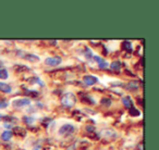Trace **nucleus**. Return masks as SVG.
<instances>
[{
	"mask_svg": "<svg viewBox=\"0 0 159 150\" xmlns=\"http://www.w3.org/2000/svg\"><path fill=\"white\" fill-rule=\"evenodd\" d=\"M61 104H63L64 107H68V108H70V107H73L75 104H76V97H75L74 94L66 93V94H64V95L62 96Z\"/></svg>",
	"mask_w": 159,
	"mask_h": 150,
	"instance_id": "nucleus-1",
	"label": "nucleus"
},
{
	"mask_svg": "<svg viewBox=\"0 0 159 150\" xmlns=\"http://www.w3.org/2000/svg\"><path fill=\"white\" fill-rule=\"evenodd\" d=\"M73 133H74V127H73L71 124H66V125L61 126L59 130V134L64 137L70 136V135H72Z\"/></svg>",
	"mask_w": 159,
	"mask_h": 150,
	"instance_id": "nucleus-2",
	"label": "nucleus"
},
{
	"mask_svg": "<svg viewBox=\"0 0 159 150\" xmlns=\"http://www.w3.org/2000/svg\"><path fill=\"white\" fill-rule=\"evenodd\" d=\"M61 61L62 60L60 57H50V58H47V59L45 60V63H46L47 65H50V66H57L61 63Z\"/></svg>",
	"mask_w": 159,
	"mask_h": 150,
	"instance_id": "nucleus-3",
	"label": "nucleus"
},
{
	"mask_svg": "<svg viewBox=\"0 0 159 150\" xmlns=\"http://www.w3.org/2000/svg\"><path fill=\"white\" fill-rule=\"evenodd\" d=\"M83 82L86 85H89V86H92V85H95L98 82V80L93 75H85L83 77Z\"/></svg>",
	"mask_w": 159,
	"mask_h": 150,
	"instance_id": "nucleus-4",
	"label": "nucleus"
},
{
	"mask_svg": "<svg viewBox=\"0 0 159 150\" xmlns=\"http://www.w3.org/2000/svg\"><path fill=\"white\" fill-rule=\"evenodd\" d=\"M12 134H14L16 137H25L26 135V130L23 127H20V126H16V127L12 130Z\"/></svg>",
	"mask_w": 159,
	"mask_h": 150,
	"instance_id": "nucleus-5",
	"label": "nucleus"
},
{
	"mask_svg": "<svg viewBox=\"0 0 159 150\" xmlns=\"http://www.w3.org/2000/svg\"><path fill=\"white\" fill-rule=\"evenodd\" d=\"M30 104V100L29 99H18L13 101V106L16 108H21V107H25Z\"/></svg>",
	"mask_w": 159,
	"mask_h": 150,
	"instance_id": "nucleus-6",
	"label": "nucleus"
},
{
	"mask_svg": "<svg viewBox=\"0 0 159 150\" xmlns=\"http://www.w3.org/2000/svg\"><path fill=\"white\" fill-rule=\"evenodd\" d=\"M24 59L29 60L30 62H36V61H39V58L37 55H33V53H25L24 55H22Z\"/></svg>",
	"mask_w": 159,
	"mask_h": 150,
	"instance_id": "nucleus-7",
	"label": "nucleus"
},
{
	"mask_svg": "<svg viewBox=\"0 0 159 150\" xmlns=\"http://www.w3.org/2000/svg\"><path fill=\"white\" fill-rule=\"evenodd\" d=\"M12 88L10 85L6 84V83H0V91H2V93H6V94H9L11 93Z\"/></svg>",
	"mask_w": 159,
	"mask_h": 150,
	"instance_id": "nucleus-8",
	"label": "nucleus"
},
{
	"mask_svg": "<svg viewBox=\"0 0 159 150\" xmlns=\"http://www.w3.org/2000/svg\"><path fill=\"white\" fill-rule=\"evenodd\" d=\"M122 102H123V104H124V107H125L126 109H129L130 110L131 108H133V102H132V100H131V98L130 97H123V99H122Z\"/></svg>",
	"mask_w": 159,
	"mask_h": 150,
	"instance_id": "nucleus-9",
	"label": "nucleus"
},
{
	"mask_svg": "<svg viewBox=\"0 0 159 150\" xmlns=\"http://www.w3.org/2000/svg\"><path fill=\"white\" fill-rule=\"evenodd\" d=\"M110 68H111V70H112V71H116V72H119L120 68H121V63H120L119 61H113L112 63H111Z\"/></svg>",
	"mask_w": 159,
	"mask_h": 150,
	"instance_id": "nucleus-10",
	"label": "nucleus"
},
{
	"mask_svg": "<svg viewBox=\"0 0 159 150\" xmlns=\"http://www.w3.org/2000/svg\"><path fill=\"white\" fill-rule=\"evenodd\" d=\"M11 136H12L11 130H5V132L2 133V135H1V138H2V140L8 141L10 138H11Z\"/></svg>",
	"mask_w": 159,
	"mask_h": 150,
	"instance_id": "nucleus-11",
	"label": "nucleus"
},
{
	"mask_svg": "<svg viewBox=\"0 0 159 150\" xmlns=\"http://www.w3.org/2000/svg\"><path fill=\"white\" fill-rule=\"evenodd\" d=\"M14 70H16V72L20 73V72H26V71H30V68L25 65H16L14 66Z\"/></svg>",
	"mask_w": 159,
	"mask_h": 150,
	"instance_id": "nucleus-12",
	"label": "nucleus"
},
{
	"mask_svg": "<svg viewBox=\"0 0 159 150\" xmlns=\"http://www.w3.org/2000/svg\"><path fill=\"white\" fill-rule=\"evenodd\" d=\"M0 78L1 80H7L8 78V71L6 68H0Z\"/></svg>",
	"mask_w": 159,
	"mask_h": 150,
	"instance_id": "nucleus-13",
	"label": "nucleus"
},
{
	"mask_svg": "<svg viewBox=\"0 0 159 150\" xmlns=\"http://www.w3.org/2000/svg\"><path fill=\"white\" fill-rule=\"evenodd\" d=\"M87 137L91 138V139H93V140H97V139L99 138V135L96 134V133L93 130V132H89V134H87Z\"/></svg>",
	"mask_w": 159,
	"mask_h": 150,
	"instance_id": "nucleus-14",
	"label": "nucleus"
},
{
	"mask_svg": "<svg viewBox=\"0 0 159 150\" xmlns=\"http://www.w3.org/2000/svg\"><path fill=\"white\" fill-rule=\"evenodd\" d=\"M129 111H130V114H131V115H134V117H137V115H139V110H136V109H135V107L131 108Z\"/></svg>",
	"mask_w": 159,
	"mask_h": 150,
	"instance_id": "nucleus-15",
	"label": "nucleus"
},
{
	"mask_svg": "<svg viewBox=\"0 0 159 150\" xmlns=\"http://www.w3.org/2000/svg\"><path fill=\"white\" fill-rule=\"evenodd\" d=\"M122 45H123V48L125 49V50H128V51H131V50H132V47H131V44H130L129 42H124Z\"/></svg>",
	"mask_w": 159,
	"mask_h": 150,
	"instance_id": "nucleus-16",
	"label": "nucleus"
},
{
	"mask_svg": "<svg viewBox=\"0 0 159 150\" xmlns=\"http://www.w3.org/2000/svg\"><path fill=\"white\" fill-rule=\"evenodd\" d=\"M136 88H137L136 82H131L130 84H129V89H130V90H133V89H136Z\"/></svg>",
	"mask_w": 159,
	"mask_h": 150,
	"instance_id": "nucleus-17",
	"label": "nucleus"
},
{
	"mask_svg": "<svg viewBox=\"0 0 159 150\" xmlns=\"http://www.w3.org/2000/svg\"><path fill=\"white\" fill-rule=\"evenodd\" d=\"M110 104H111V101H110V99H108V98H102V104H105V106H110Z\"/></svg>",
	"mask_w": 159,
	"mask_h": 150,
	"instance_id": "nucleus-18",
	"label": "nucleus"
},
{
	"mask_svg": "<svg viewBox=\"0 0 159 150\" xmlns=\"http://www.w3.org/2000/svg\"><path fill=\"white\" fill-rule=\"evenodd\" d=\"M8 107V102L5 100H0V109H5Z\"/></svg>",
	"mask_w": 159,
	"mask_h": 150,
	"instance_id": "nucleus-19",
	"label": "nucleus"
},
{
	"mask_svg": "<svg viewBox=\"0 0 159 150\" xmlns=\"http://www.w3.org/2000/svg\"><path fill=\"white\" fill-rule=\"evenodd\" d=\"M98 64H99V66H100V68H106V66H107V63L104 61V60H102V61H100Z\"/></svg>",
	"mask_w": 159,
	"mask_h": 150,
	"instance_id": "nucleus-20",
	"label": "nucleus"
}]
</instances>
